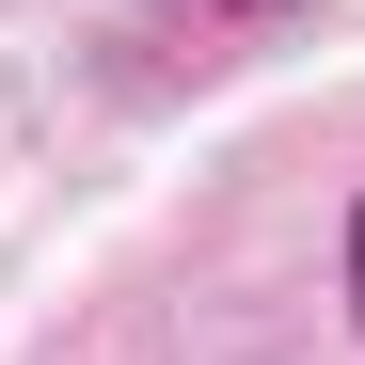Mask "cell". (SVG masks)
<instances>
[{
  "label": "cell",
  "mask_w": 365,
  "mask_h": 365,
  "mask_svg": "<svg viewBox=\"0 0 365 365\" xmlns=\"http://www.w3.org/2000/svg\"><path fill=\"white\" fill-rule=\"evenodd\" d=\"M349 302H365V222H349Z\"/></svg>",
  "instance_id": "obj_1"
}]
</instances>
